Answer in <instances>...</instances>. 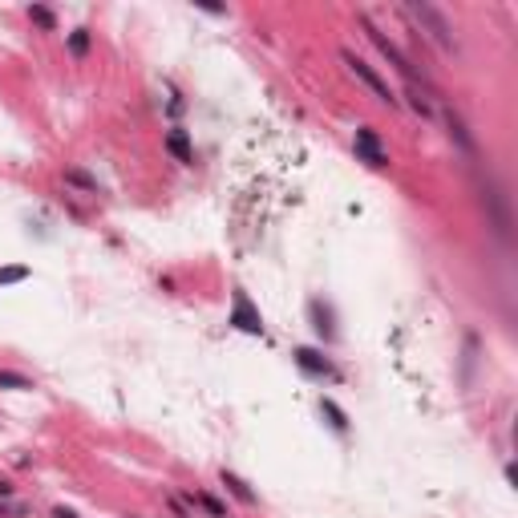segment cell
Segmentation results:
<instances>
[{
    "label": "cell",
    "instance_id": "obj_10",
    "mask_svg": "<svg viewBox=\"0 0 518 518\" xmlns=\"http://www.w3.org/2000/svg\"><path fill=\"white\" fill-rule=\"evenodd\" d=\"M166 150L175 154L178 162L182 166H195V150H190V138H187V130H170V134H166Z\"/></svg>",
    "mask_w": 518,
    "mask_h": 518
},
{
    "label": "cell",
    "instance_id": "obj_3",
    "mask_svg": "<svg viewBox=\"0 0 518 518\" xmlns=\"http://www.w3.org/2000/svg\"><path fill=\"white\" fill-rule=\"evenodd\" d=\"M409 13L418 16V25H425V29H430V37L437 41V45H442L445 53H457L454 29H450V21H445V16L437 13V9H430V4H421V0H413V4H409Z\"/></svg>",
    "mask_w": 518,
    "mask_h": 518
},
{
    "label": "cell",
    "instance_id": "obj_17",
    "mask_svg": "<svg viewBox=\"0 0 518 518\" xmlns=\"http://www.w3.org/2000/svg\"><path fill=\"white\" fill-rule=\"evenodd\" d=\"M0 389H33V380L21 377V373H9V368H0Z\"/></svg>",
    "mask_w": 518,
    "mask_h": 518
},
{
    "label": "cell",
    "instance_id": "obj_4",
    "mask_svg": "<svg viewBox=\"0 0 518 518\" xmlns=\"http://www.w3.org/2000/svg\"><path fill=\"white\" fill-rule=\"evenodd\" d=\"M227 324H235L239 332H247V336H264V316L255 312V304H252V296L243 288H235V304H231V316H227Z\"/></svg>",
    "mask_w": 518,
    "mask_h": 518
},
{
    "label": "cell",
    "instance_id": "obj_8",
    "mask_svg": "<svg viewBox=\"0 0 518 518\" xmlns=\"http://www.w3.org/2000/svg\"><path fill=\"white\" fill-rule=\"evenodd\" d=\"M308 316H312V328H316L320 341H336V328H332V312H328V304L324 300H312L308 304Z\"/></svg>",
    "mask_w": 518,
    "mask_h": 518
},
{
    "label": "cell",
    "instance_id": "obj_16",
    "mask_svg": "<svg viewBox=\"0 0 518 518\" xmlns=\"http://www.w3.org/2000/svg\"><path fill=\"white\" fill-rule=\"evenodd\" d=\"M29 21H33L41 33H57V13L45 9V4H29Z\"/></svg>",
    "mask_w": 518,
    "mask_h": 518
},
{
    "label": "cell",
    "instance_id": "obj_12",
    "mask_svg": "<svg viewBox=\"0 0 518 518\" xmlns=\"http://www.w3.org/2000/svg\"><path fill=\"white\" fill-rule=\"evenodd\" d=\"M65 187H77V190H86V195H101L98 178L86 175L81 166H65Z\"/></svg>",
    "mask_w": 518,
    "mask_h": 518
},
{
    "label": "cell",
    "instance_id": "obj_1",
    "mask_svg": "<svg viewBox=\"0 0 518 518\" xmlns=\"http://www.w3.org/2000/svg\"><path fill=\"white\" fill-rule=\"evenodd\" d=\"M341 61L348 65V73H353L356 81H361V86H368V93H373V98L385 101L389 110H397V93H393V89L385 86V77H380L377 69H373V65L365 61V57H356L353 49H341Z\"/></svg>",
    "mask_w": 518,
    "mask_h": 518
},
{
    "label": "cell",
    "instance_id": "obj_7",
    "mask_svg": "<svg viewBox=\"0 0 518 518\" xmlns=\"http://www.w3.org/2000/svg\"><path fill=\"white\" fill-rule=\"evenodd\" d=\"M482 199H486V207H490V215H494V231H498V235L506 239V235H510V215H506L498 187H490V182H486V187H482Z\"/></svg>",
    "mask_w": 518,
    "mask_h": 518
},
{
    "label": "cell",
    "instance_id": "obj_13",
    "mask_svg": "<svg viewBox=\"0 0 518 518\" xmlns=\"http://www.w3.org/2000/svg\"><path fill=\"white\" fill-rule=\"evenodd\" d=\"M320 413L328 418V425H332L336 433H348V413H344V409L332 401V397H320Z\"/></svg>",
    "mask_w": 518,
    "mask_h": 518
},
{
    "label": "cell",
    "instance_id": "obj_2",
    "mask_svg": "<svg viewBox=\"0 0 518 518\" xmlns=\"http://www.w3.org/2000/svg\"><path fill=\"white\" fill-rule=\"evenodd\" d=\"M356 21H361V25H365V33H368V41H373V45H377L380 53H385V57H389V65L393 69H397V73L405 77V81H409V86H418V69H413V61H409V57H405L401 49H397V45H393L389 37H385V33H380L377 25H373V21H368L365 13L356 16Z\"/></svg>",
    "mask_w": 518,
    "mask_h": 518
},
{
    "label": "cell",
    "instance_id": "obj_18",
    "mask_svg": "<svg viewBox=\"0 0 518 518\" xmlns=\"http://www.w3.org/2000/svg\"><path fill=\"white\" fill-rule=\"evenodd\" d=\"M409 105H413V110H418L421 118H433V105L418 93V86H409Z\"/></svg>",
    "mask_w": 518,
    "mask_h": 518
},
{
    "label": "cell",
    "instance_id": "obj_11",
    "mask_svg": "<svg viewBox=\"0 0 518 518\" xmlns=\"http://www.w3.org/2000/svg\"><path fill=\"white\" fill-rule=\"evenodd\" d=\"M219 482H223V486L231 490V498H239L243 506H255V502H259V498H255V490H252V486H247V482L239 478V474H231V470H223V474H219Z\"/></svg>",
    "mask_w": 518,
    "mask_h": 518
},
{
    "label": "cell",
    "instance_id": "obj_15",
    "mask_svg": "<svg viewBox=\"0 0 518 518\" xmlns=\"http://www.w3.org/2000/svg\"><path fill=\"white\" fill-rule=\"evenodd\" d=\"M190 502H199L202 510H207V514L211 518H231V510L223 502H219L215 494H207V490H190Z\"/></svg>",
    "mask_w": 518,
    "mask_h": 518
},
{
    "label": "cell",
    "instance_id": "obj_19",
    "mask_svg": "<svg viewBox=\"0 0 518 518\" xmlns=\"http://www.w3.org/2000/svg\"><path fill=\"white\" fill-rule=\"evenodd\" d=\"M21 279H29V267H0V284H21Z\"/></svg>",
    "mask_w": 518,
    "mask_h": 518
},
{
    "label": "cell",
    "instance_id": "obj_6",
    "mask_svg": "<svg viewBox=\"0 0 518 518\" xmlns=\"http://www.w3.org/2000/svg\"><path fill=\"white\" fill-rule=\"evenodd\" d=\"M353 146H356V158H361V162H368L373 170H385V166H389V154L380 150V134L373 126H361V130H356Z\"/></svg>",
    "mask_w": 518,
    "mask_h": 518
},
{
    "label": "cell",
    "instance_id": "obj_5",
    "mask_svg": "<svg viewBox=\"0 0 518 518\" xmlns=\"http://www.w3.org/2000/svg\"><path fill=\"white\" fill-rule=\"evenodd\" d=\"M291 361H296V368H300V373H308V377H316V380H341V368L332 365V361L320 353V348H296V353H291Z\"/></svg>",
    "mask_w": 518,
    "mask_h": 518
},
{
    "label": "cell",
    "instance_id": "obj_20",
    "mask_svg": "<svg viewBox=\"0 0 518 518\" xmlns=\"http://www.w3.org/2000/svg\"><path fill=\"white\" fill-rule=\"evenodd\" d=\"M53 518H77L73 510H65V506H57V510H53Z\"/></svg>",
    "mask_w": 518,
    "mask_h": 518
},
{
    "label": "cell",
    "instance_id": "obj_9",
    "mask_svg": "<svg viewBox=\"0 0 518 518\" xmlns=\"http://www.w3.org/2000/svg\"><path fill=\"white\" fill-rule=\"evenodd\" d=\"M445 126H450V138L457 142V150H462V154H470V158H474V154H478V142L470 138L466 122H462V118H457L454 110H445Z\"/></svg>",
    "mask_w": 518,
    "mask_h": 518
},
{
    "label": "cell",
    "instance_id": "obj_14",
    "mask_svg": "<svg viewBox=\"0 0 518 518\" xmlns=\"http://www.w3.org/2000/svg\"><path fill=\"white\" fill-rule=\"evenodd\" d=\"M65 45H69V53H73L77 61H86L89 49H93V33H89V29H73V33L65 37Z\"/></svg>",
    "mask_w": 518,
    "mask_h": 518
}]
</instances>
